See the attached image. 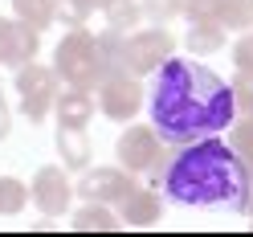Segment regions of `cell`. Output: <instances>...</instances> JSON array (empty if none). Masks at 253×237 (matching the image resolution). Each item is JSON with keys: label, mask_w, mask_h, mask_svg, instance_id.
<instances>
[{"label": "cell", "mask_w": 253, "mask_h": 237, "mask_svg": "<svg viewBox=\"0 0 253 237\" xmlns=\"http://www.w3.org/2000/svg\"><path fill=\"white\" fill-rule=\"evenodd\" d=\"M94 94H98V110L106 119H115V123H131L139 115V106H143V86L126 70H110Z\"/></svg>", "instance_id": "obj_7"}, {"label": "cell", "mask_w": 253, "mask_h": 237, "mask_svg": "<svg viewBox=\"0 0 253 237\" xmlns=\"http://www.w3.org/2000/svg\"><path fill=\"white\" fill-rule=\"evenodd\" d=\"M17 94H21V115L29 123H45L57 102V70L25 61L17 70Z\"/></svg>", "instance_id": "obj_5"}, {"label": "cell", "mask_w": 253, "mask_h": 237, "mask_svg": "<svg viewBox=\"0 0 253 237\" xmlns=\"http://www.w3.org/2000/svg\"><path fill=\"white\" fill-rule=\"evenodd\" d=\"M106 17V29H115V33H131V29H139V21H143V4L139 0H106L102 8Z\"/></svg>", "instance_id": "obj_16"}, {"label": "cell", "mask_w": 253, "mask_h": 237, "mask_svg": "<svg viewBox=\"0 0 253 237\" xmlns=\"http://www.w3.org/2000/svg\"><path fill=\"white\" fill-rule=\"evenodd\" d=\"M229 86H233V102H237V110H253V70H237Z\"/></svg>", "instance_id": "obj_24"}, {"label": "cell", "mask_w": 253, "mask_h": 237, "mask_svg": "<svg viewBox=\"0 0 253 237\" xmlns=\"http://www.w3.org/2000/svg\"><path fill=\"white\" fill-rule=\"evenodd\" d=\"M229 147L237 151V160H241L249 168V176H253V123L245 115L229 123Z\"/></svg>", "instance_id": "obj_18"}, {"label": "cell", "mask_w": 253, "mask_h": 237, "mask_svg": "<svg viewBox=\"0 0 253 237\" xmlns=\"http://www.w3.org/2000/svg\"><path fill=\"white\" fill-rule=\"evenodd\" d=\"M53 70H57V78L66 86L98 90L102 78L115 70V66H110L106 49L98 45V37H90L86 29H70V33L57 41V49H53Z\"/></svg>", "instance_id": "obj_3"}, {"label": "cell", "mask_w": 253, "mask_h": 237, "mask_svg": "<svg viewBox=\"0 0 253 237\" xmlns=\"http://www.w3.org/2000/svg\"><path fill=\"white\" fill-rule=\"evenodd\" d=\"M131 188H135V172H126L123 164L119 168H94V172L86 168L82 180H78V188H74V196L98 200V204H119Z\"/></svg>", "instance_id": "obj_9"}, {"label": "cell", "mask_w": 253, "mask_h": 237, "mask_svg": "<svg viewBox=\"0 0 253 237\" xmlns=\"http://www.w3.org/2000/svg\"><path fill=\"white\" fill-rule=\"evenodd\" d=\"M41 49V33L33 25H25L17 17H0V66L21 70L25 61H33Z\"/></svg>", "instance_id": "obj_10"}, {"label": "cell", "mask_w": 253, "mask_h": 237, "mask_svg": "<svg viewBox=\"0 0 253 237\" xmlns=\"http://www.w3.org/2000/svg\"><path fill=\"white\" fill-rule=\"evenodd\" d=\"M155 184H160L164 196L176 200V204L245 213L253 176H249V168L237 160L229 139L204 135V139H192V143H180L176 155L164 160Z\"/></svg>", "instance_id": "obj_2"}, {"label": "cell", "mask_w": 253, "mask_h": 237, "mask_svg": "<svg viewBox=\"0 0 253 237\" xmlns=\"http://www.w3.org/2000/svg\"><path fill=\"white\" fill-rule=\"evenodd\" d=\"M57 155H61V168L70 172H86L90 168V139L86 127H57Z\"/></svg>", "instance_id": "obj_13"}, {"label": "cell", "mask_w": 253, "mask_h": 237, "mask_svg": "<svg viewBox=\"0 0 253 237\" xmlns=\"http://www.w3.org/2000/svg\"><path fill=\"white\" fill-rule=\"evenodd\" d=\"M225 37H229V29L220 25V21L188 25V49H192V57H209L216 49H225Z\"/></svg>", "instance_id": "obj_15"}, {"label": "cell", "mask_w": 253, "mask_h": 237, "mask_svg": "<svg viewBox=\"0 0 253 237\" xmlns=\"http://www.w3.org/2000/svg\"><path fill=\"white\" fill-rule=\"evenodd\" d=\"M53 115H57V127H86L94 119V90H78V86H70L66 94L57 90Z\"/></svg>", "instance_id": "obj_12"}, {"label": "cell", "mask_w": 253, "mask_h": 237, "mask_svg": "<svg viewBox=\"0 0 253 237\" xmlns=\"http://www.w3.org/2000/svg\"><path fill=\"white\" fill-rule=\"evenodd\" d=\"M29 200H33V204H37V213H45V217H61V213H70L74 184L66 180L61 164H45V168H37L33 184H29Z\"/></svg>", "instance_id": "obj_8"}, {"label": "cell", "mask_w": 253, "mask_h": 237, "mask_svg": "<svg viewBox=\"0 0 253 237\" xmlns=\"http://www.w3.org/2000/svg\"><path fill=\"white\" fill-rule=\"evenodd\" d=\"M147 106H151L155 135L171 147L204 139V135H225L229 123L237 119L233 86L192 57H168L155 70Z\"/></svg>", "instance_id": "obj_1"}, {"label": "cell", "mask_w": 253, "mask_h": 237, "mask_svg": "<svg viewBox=\"0 0 253 237\" xmlns=\"http://www.w3.org/2000/svg\"><path fill=\"white\" fill-rule=\"evenodd\" d=\"M220 25L225 29H253V0H220Z\"/></svg>", "instance_id": "obj_21"}, {"label": "cell", "mask_w": 253, "mask_h": 237, "mask_svg": "<svg viewBox=\"0 0 253 237\" xmlns=\"http://www.w3.org/2000/svg\"><path fill=\"white\" fill-rule=\"evenodd\" d=\"M115 155H119V164L126 172H135V176H160V168H164V139L155 135V127L147 123V127H126L119 135V143H115Z\"/></svg>", "instance_id": "obj_6"}, {"label": "cell", "mask_w": 253, "mask_h": 237, "mask_svg": "<svg viewBox=\"0 0 253 237\" xmlns=\"http://www.w3.org/2000/svg\"><path fill=\"white\" fill-rule=\"evenodd\" d=\"M139 4H143V17H151L155 25H168L184 12V0H139Z\"/></svg>", "instance_id": "obj_22"}, {"label": "cell", "mask_w": 253, "mask_h": 237, "mask_svg": "<svg viewBox=\"0 0 253 237\" xmlns=\"http://www.w3.org/2000/svg\"><path fill=\"white\" fill-rule=\"evenodd\" d=\"M241 115H245V119H249V123H253V110H241Z\"/></svg>", "instance_id": "obj_28"}, {"label": "cell", "mask_w": 253, "mask_h": 237, "mask_svg": "<svg viewBox=\"0 0 253 237\" xmlns=\"http://www.w3.org/2000/svg\"><path fill=\"white\" fill-rule=\"evenodd\" d=\"M160 213H164V200L155 196V192H147L143 184H135L131 192L119 200L123 225H155V221H160Z\"/></svg>", "instance_id": "obj_11"}, {"label": "cell", "mask_w": 253, "mask_h": 237, "mask_svg": "<svg viewBox=\"0 0 253 237\" xmlns=\"http://www.w3.org/2000/svg\"><path fill=\"white\" fill-rule=\"evenodd\" d=\"M245 213H249V217H253V188H249V209H245Z\"/></svg>", "instance_id": "obj_27"}, {"label": "cell", "mask_w": 253, "mask_h": 237, "mask_svg": "<svg viewBox=\"0 0 253 237\" xmlns=\"http://www.w3.org/2000/svg\"><path fill=\"white\" fill-rule=\"evenodd\" d=\"M29 204V188L12 176H0V217H17Z\"/></svg>", "instance_id": "obj_20"}, {"label": "cell", "mask_w": 253, "mask_h": 237, "mask_svg": "<svg viewBox=\"0 0 253 237\" xmlns=\"http://www.w3.org/2000/svg\"><path fill=\"white\" fill-rule=\"evenodd\" d=\"M70 225L78 233H110V229H119L123 225V217L115 213V204H98V200H86L82 209H78L70 217Z\"/></svg>", "instance_id": "obj_14"}, {"label": "cell", "mask_w": 253, "mask_h": 237, "mask_svg": "<svg viewBox=\"0 0 253 237\" xmlns=\"http://www.w3.org/2000/svg\"><path fill=\"white\" fill-rule=\"evenodd\" d=\"M171 49H176V41H171V33H168L164 25L126 33V37H123V53H119V70L135 74V78L155 74V70L171 57Z\"/></svg>", "instance_id": "obj_4"}, {"label": "cell", "mask_w": 253, "mask_h": 237, "mask_svg": "<svg viewBox=\"0 0 253 237\" xmlns=\"http://www.w3.org/2000/svg\"><path fill=\"white\" fill-rule=\"evenodd\" d=\"M12 12H17V21L33 25L41 33V29H49L57 21V0H12Z\"/></svg>", "instance_id": "obj_17"}, {"label": "cell", "mask_w": 253, "mask_h": 237, "mask_svg": "<svg viewBox=\"0 0 253 237\" xmlns=\"http://www.w3.org/2000/svg\"><path fill=\"white\" fill-rule=\"evenodd\" d=\"M8 131H12V110H8V102H4V94H0V143L8 139Z\"/></svg>", "instance_id": "obj_26"}, {"label": "cell", "mask_w": 253, "mask_h": 237, "mask_svg": "<svg viewBox=\"0 0 253 237\" xmlns=\"http://www.w3.org/2000/svg\"><path fill=\"white\" fill-rule=\"evenodd\" d=\"M233 66L237 70H253V33H245L241 41L233 45Z\"/></svg>", "instance_id": "obj_25"}, {"label": "cell", "mask_w": 253, "mask_h": 237, "mask_svg": "<svg viewBox=\"0 0 253 237\" xmlns=\"http://www.w3.org/2000/svg\"><path fill=\"white\" fill-rule=\"evenodd\" d=\"M188 25H200V21H220V0H184V12Z\"/></svg>", "instance_id": "obj_23"}, {"label": "cell", "mask_w": 253, "mask_h": 237, "mask_svg": "<svg viewBox=\"0 0 253 237\" xmlns=\"http://www.w3.org/2000/svg\"><path fill=\"white\" fill-rule=\"evenodd\" d=\"M106 0H57V17L66 21V29H82L90 12H102Z\"/></svg>", "instance_id": "obj_19"}]
</instances>
